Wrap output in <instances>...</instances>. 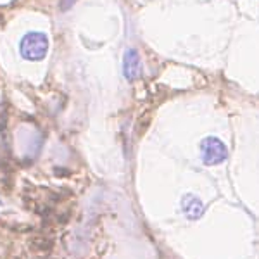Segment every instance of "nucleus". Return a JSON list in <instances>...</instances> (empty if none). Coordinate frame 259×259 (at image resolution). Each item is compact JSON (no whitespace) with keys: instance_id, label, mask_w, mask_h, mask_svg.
<instances>
[{"instance_id":"f257e3e1","label":"nucleus","mask_w":259,"mask_h":259,"mask_svg":"<svg viewBox=\"0 0 259 259\" xmlns=\"http://www.w3.org/2000/svg\"><path fill=\"white\" fill-rule=\"evenodd\" d=\"M49 36L41 31H28L19 41V54L24 61L38 62L44 61L49 54Z\"/></svg>"},{"instance_id":"f03ea898","label":"nucleus","mask_w":259,"mask_h":259,"mask_svg":"<svg viewBox=\"0 0 259 259\" xmlns=\"http://www.w3.org/2000/svg\"><path fill=\"white\" fill-rule=\"evenodd\" d=\"M200 157L206 166H218L228 159V149L216 137H206L200 142Z\"/></svg>"},{"instance_id":"20e7f679","label":"nucleus","mask_w":259,"mask_h":259,"mask_svg":"<svg viewBox=\"0 0 259 259\" xmlns=\"http://www.w3.org/2000/svg\"><path fill=\"white\" fill-rule=\"evenodd\" d=\"M182 211L183 214L187 216L189 220H199L202 218L204 211H206V207H204L202 200H200L197 195H192V194H185L182 197Z\"/></svg>"},{"instance_id":"7ed1b4c3","label":"nucleus","mask_w":259,"mask_h":259,"mask_svg":"<svg viewBox=\"0 0 259 259\" xmlns=\"http://www.w3.org/2000/svg\"><path fill=\"white\" fill-rule=\"evenodd\" d=\"M123 74L128 81H135L142 74L140 54L135 49H128L123 56Z\"/></svg>"},{"instance_id":"39448f33","label":"nucleus","mask_w":259,"mask_h":259,"mask_svg":"<svg viewBox=\"0 0 259 259\" xmlns=\"http://www.w3.org/2000/svg\"><path fill=\"white\" fill-rule=\"evenodd\" d=\"M74 2H76V0H61V4H59L61 11H69L71 7L74 6Z\"/></svg>"}]
</instances>
